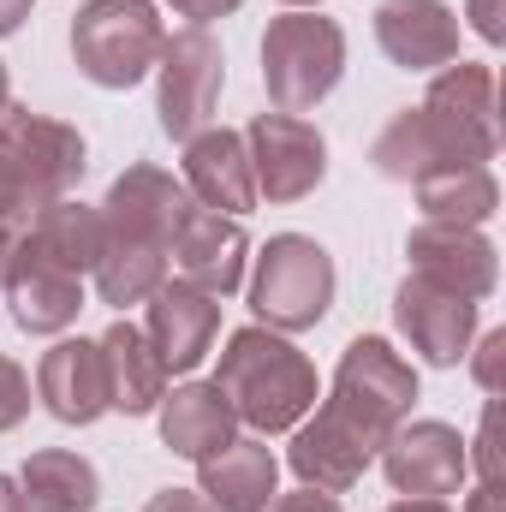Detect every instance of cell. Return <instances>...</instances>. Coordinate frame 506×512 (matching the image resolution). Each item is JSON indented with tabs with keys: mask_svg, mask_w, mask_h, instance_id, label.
Listing matches in <instances>:
<instances>
[{
	"mask_svg": "<svg viewBox=\"0 0 506 512\" xmlns=\"http://www.w3.org/2000/svg\"><path fill=\"white\" fill-rule=\"evenodd\" d=\"M191 209V191L137 161L114 179L108 203H102V256H96V298L126 310V304H143L161 280H167V251H173V233Z\"/></svg>",
	"mask_w": 506,
	"mask_h": 512,
	"instance_id": "1",
	"label": "cell"
},
{
	"mask_svg": "<svg viewBox=\"0 0 506 512\" xmlns=\"http://www.w3.org/2000/svg\"><path fill=\"white\" fill-rule=\"evenodd\" d=\"M215 387L227 393L233 417L251 423L256 435H286L316 411V364L280 340L274 328H239L221 352Z\"/></svg>",
	"mask_w": 506,
	"mask_h": 512,
	"instance_id": "2",
	"label": "cell"
},
{
	"mask_svg": "<svg viewBox=\"0 0 506 512\" xmlns=\"http://www.w3.org/2000/svg\"><path fill=\"white\" fill-rule=\"evenodd\" d=\"M411 399H417V370H411L381 334H358V340L340 352V370H334V387H328L322 411H328L340 429H352L364 447L381 453V441L405 423Z\"/></svg>",
	"mask_w": 506,
	"mask_h": 512,
	"instance_id": "3",
	"label": "cell"
},
{
	"mask_svg": "<svg viewBox=\"0 0 506 512\" xmlns=\"http://www.w3.org/2000/svg\"><path fill=\"white\" fill-rule=\"evenodd\" d=\"M346 78V30L322 12H286L262 36V90L274 114H310Z\"/></svg>",
	"mask_w": 506,
	"mask_h": 512,
	"instance_id": "4",
	"label": "cell"
},
{
	"mask_svg": "<svg viewBox=\"0 0 506 512\" xmlns=\"http://www.w3.org/2000/svg\"><path fill=\"white\" fill-rule=\"evenodd\" d=\"M161 18L155 0H90L72 18V60L96 90H131L161 60Z\"/></svg>",
	"mask_w": 506,
	"mask_h": 512,
	"instance_id": "5",
	"label": "cell"
},
{
	"mask_svg": "<svg viewBox=\"0 0 506 512\" xmlns=\"http://www.w3.org/2000/svg\"><path fill=\"white\" fill-rule=\"evenodd\" d=\"M334 286H340L334 256L316 239H304V233H280L256 256L251 310L256 322L274 328V334H304V328H316L334 310Z\"/></svg>",
	"mask_w": 506,
	"mask_h": 512,
	"instance_id": "6",
	"label": "cell"
},
{
	"mask_svg": "<svg viewBox=\"0 0 506 512\" xmlns=\"http://www.w3.org/2000/svg\"><path fill=\"white\" fill-rule=\"evenodd\" d=\"M221 84H227V54L209 30L185 24L161 42V60H155V114L161 131L173 143H191L197 131L215 120V102H221Z\"/></svg>",
	"mask_w": 506,
	"mask_h": 512,
	"instance_id": "7",
	"label": "cell"
},
{
	"mask_svg": "<svg viewBox=\"0 0 506 512\" xmlns=\"http://www.w3.org/2000/svg\"><path fill=\"white\" fill-rule=\"evenodd\" d=\"M0 155L12 161L30 209L60 203L84 179V137H78V126L48 120V114H30V108H12V102L0 114Z\"/></svg>",
	"mask_w": 506,
	"mask_h": 512,
	"instance_id": "8",
	"label": "cell"
},
{
	"mask_svg": "<svg viewBox=\"0 0 506 512\" xmlns=\"http://www.w3.org/2000/svg\"><path fill=\"white\" fill-rule=\"evenodd\" d=\"M423 120L447 137V149L471 167H489L501 155V96H495V72L453 60L429 96H423Z\"/></svg>",
	"mask_w": 506,
	"mask_h": 512,
	"instance_id": "9",
	"label": "cell"
},
{
	"mask_svg": "<svg viewBox=\"0 0 506 512\" xmlns=\"http://www.w3.org/2000/svg\"><path fill=\"white\" fill-rule=\"evenodd\" d=\"M0 292H6L12 322L24 334H66L78 322V310H84V274H72L66 262H54L24 227L6 239Z\"/></svg>",
	"mask_w": 506,
	"mask_h": 512,
	"instance_id": "10",
	"label": "cell"
},
{
	"mask_svg": "<svg viewBox=\"0 0 506 512\" xmlns=\"http://www.w3.org/2000/svg\"><path fill=\"white\" fill-rule=\"evenodd\" d=\"M239 137L251 155L256 197H268V203H304L328 179V143L298 114H256Z\"/></svg>",
	"mask_w": 506,
	"mask_h": 512,
	"instance_id": "11",
	"label": "cell"
},
{
	"mask_svg": "<svg viewBox=\"0 0 506 512\" xmlns=\"http://www.w3.org/2000/svg\"><path fill=\"white\" fill-rule=\"evenodd\" d=\"M381 471H387L393 495H405V501H441V495L465 489L471 453H465V435L453 423L417 417V423H399L381 441Z\"/></svg>",
	"mask_w": 506,
	"mask_h": 512,
	"instance_id": "12",
	"label": "cell"
},
{
	"mask_svg": "<svg viewBox=\"0 0 506 512\" xmlns=\"http://www.w3.org/2000/svg\"><path fill=\"white\" fill-rule=\"evenodd\" d=\"M393 322L411 340V352L423 364H435V370H453L471 352V340H477V304L459 298V292H447V286H435V280H423V274L399 280Z\"/></svg>",
	"mask_w": 506,
	"mask_h": 512,
	"instance_id": "13",
	"label": "cell"
},
{
	"mask_svg": "<svg viewBox=\"0 0 506 512\" xmlns=\"http://www.w3.org/2000/svg\"><path fill=\"white\" fill-rule=\"evenodd\" d=\"M149 316H143V340L155 346L161 370L167 376H191L209 352H215V334H221V298L185 286V280H161L149 298Z\"/></svg>",
	"mask_w": 506,
	"mask_h": 512,
	"instance_id": "14",
	"label": "cell"
},
{
	"mask_svg": "<svg viewBox=\"0 0 506 512\" xmlns=\"http://www.w3.org/2000/svg\"><path fill=\"white\" fill-rule=\"evenodd\" d=\"M245 256H251V239L233 215H215V209H185L179 233H173V251L167 262L179 268L185 286L209 292V298H233L245 286Z\"/></svg>",
	"mask_w": 506,
	"mask_h": 512,
	"instance_id": "15",
	"label": "cell"
},
{
	"mask_svg": "<svg viewBox=\"0 0 506 512\" xmlns=\"http://www.w3.org/2000/svg\"><path fill=\"white\" fill-rule=\"evenodd\" d=\"M405 256H411V274L483 304L501 280V262H495V245L477 233V227H447V221H417L411 239H405Z\"/></svg>",
	"mask_w": 506,
	"mask_h": 512,
	"instance_id": "16",
	"label": "cell"
},
{
	"mask_svg": "<svg viewBox=\"0 0 506 512\" xmlns=\"http://www.w3.org/2000/svg\"><path fill=\"white\" fill-rule=\"evenodd\" d=\"M376 42L399 72H435L459 60V12L447 0H381Z\"/></svg>",
	"mask_w": 506,
	"mask_h": 512,
	"instance_id": "17",
	"label": "cell"
},
{
	"mask_svg": "<svg viewBox=\"0 0 506 512\" xmlns=\"http://www.w3.org/2000/svg\"><path fill=\"white\" fill-rule=\"evenodd\" d=\"M203 209L215 215H251L256 209V179H251V155L245 137L227 126H203L185 143V179H179Z\"/></svg>",
	"mask_w": 506,
	"mask_h": 512,
	"instance_id": "18",
	"label": "cell"
},
{
	"mask_svg": "<svg viewBox=\"0 0 506 512\" xmlns=\"http://www.w3.org/2000/svg\"><path fill=\"white\" fill-rule=\"evenodd\" d=\"M36 399L48 405V417L60 423H96L108 405V364H102V346L96 340H60L42 352L36 364Z\"/></svg>",
	"mask_w": 506,
	"mask_h": 512,
	"instance_id": "19",
	"label": "cell"
},
{
	"mask_svg": "<svg viewBox=\"0 0 506 512\" xmlns=\"http://www.w3.org/2000/svg\"><path fill=\"white\" fill-rule=\"evenodd\" d=\"M197 495L215 512H268L280 495V459L262 435H233L221 453L197 465Z\"/></svg>",
	"mask_w": 506,
	"mask_h": 512,
	"instance_id": "20",
	"label": "cell"
},
{
	"mask_svg": "<svg viewBox=\"0 0 506 512\" xmlns=\"http://www.w3.org/2000/svg\"><path fill=\"white\" fill-rule=\"evenodd\" d=\"M155 411H161V447H167L173 459H191V465H203L209 453H221V447L239 435V417H233L227 393L215 382L173 387V393H161Z\"/></svg>",
	"mask_w": 506,
	"mask_h": 512,
	"instance_id": "21",
	"label": "cell"
},
{
	"mask_svg": "<svg viewBox=\"0 0 506 512\" xmlns=\"http://www.w3.org/2000/svg\"><path fill=\"white\" fill-rule=\"evenodd\" d=\"M370 459H376V447H364L352 429H340L328 411H316V417H304L298 429H292V453H286V465L298 471V483L304 489H322V495H346L364 471H370Z\"/></svg>",
	"mask_w": 506,
	"mask_h": 512,
	"instance_id": "22",
	"label": "cell"
},
{
	"mask_svg": "<svg viewBox=\"0 0 506 512\" xmlns=\"http://www.w3.org/2000/svg\"><path fill=\"white\" fill-rule=\"evenodd\" d=\"M96 346H102V364H108V405L126 411V417H149L167 393V370H161L155 346L143 340V328L120 316Z\"/></svg>",
	"mask_w": 506,
	"mask_h": 512,
	"instance_id": "23",
	"label": "cell"
},
{
	"mask_svg": "<svg viewBox=\"0 0 506 512\" xmlns=\"http://www.w3.org/2000/svg\"><path fill=\"white\" fill-rule=\"evenodd\" d=\"M370 161H376L381 179H399V185H423V179H435V173L471 167V161H459V155L447 149L441 131L423 120V108L393 114V120L376 131V143H370Z\"/></svg>",
	"mask_w": 506,
	"mask_h": 512,
	"instance_id": "24",
	"label": "cell"
},
{
	"mask_svg": "<svg viewBox=\"0 0 506 512\" xmlns=\"http://www.w3.org/2000/svg\"><path fill=\"white\" fill-rule=\"evenodd\" d=\"M24 507L30 512H96L102 507V477L84 453H66V447H42L30 453L24 477Z\"/></svg>",
	"mask_w": 506,
	"mask_h": 512,
	"instance_id": "25",
	"label": "cell"
},
{
	"mask_svg": "<svg viewBox=\"0 0 506 512\" xmlns=\"http://www.w3.org/2000/svg\"><path fill=\"white\" fill-rule=\"evenodd\" d=\"M417 209L423 221H447V227H483L501 209V185L489 167H453L417 185Z\"/></svg>",
	"mask_w": 506,
	"mask_h": 512,
	"instance_id": "26",
	"label": "cell"
},
{
	"mask_svg": "<svg viewBox=\"0 0 506 512\" xmlns=\"http://www.w3.org/2000/svg\"><path fill=\"white\" fill-rule=\"evenodd\" d=\"M24 233L54 256V262H66L72 274H90V268H96V256H102V209L60 197V203L36 209Z\"/></svg>",
	"mask_w": 506,
	"mask_h": 512,
	"instance_id": "27",
	"label": "cell"
},
{
	"mask_svg": "<svg viewBox=\"0 0 506 512\" xmlns=\"http://www.w3.org/2000/svg\"><path fill=\"white\" fill-rule=\"evenodd\" d=\"M24 417H30V376L12 358H0V435L18 429Z\"/></svg>",
	"mask_w": 506,
	"mask_h": 512,
	"instance_id": "28",
	"label": "cell"
},
{
	"mask_svg": "<svg viewBox=\"0 0 506 512\" xmlns=\"http://www.w3.org/2000/svg\"><path fill=\"white\" fill-rule=\"evenodd\" d=\"M30 197H24V185H18V173H12V161L0 155V239H12L18 227H30Z\"/></svg>",
	"mask_w": 506,
	"mask_h": 512,
	"instance_id": "29",
	"label": "cell"
},
{
	"mask_svg": "<svg viewBox=\"0 0 506 512\" xmlns=\"http://www.w3.org/2000/svg\"><path fill=\"white\" fill-rule=\"evenodd\" d=\"M495 435H501V399L483 405V435H477V471H483L489 489H501V447H495Z\"/></svg>",
	"mask_w": 506,
	"mask_h": 512,
	"instance_id": "30",
	"label": "cell"
},
{
	"mask_svg": "<svg viewBox=\"0 0 506 512\" xmlns=\"http://www.w3.org/2000/svg\"><path fill=\"white\" fill-rule=\"evenodd\" d=\"M501 358H506V328H495V334H483V346H477V364H471L489 399H501Z\"/></svg>",
	"mask_w": 506,
	"mask_h": 512,
	"instance_id": "31",
	"label": "cell"
},
{
	"mask_svg": "<svg viewBox=\"0 0 506 512\" xmlns=\"http://www.w3.org/2000/svg\"><path fill=\"white\" fill-rule=\"evenodd\" d=\"M465 18H471V30H477L489 48L506 42V0H465Z\"/></svg>",
	"mask_w": 506,
	"mask_h": 512,
	"instance_id": "32",
	"label": "cell"
},
{
	"mask_svg": "<svg viewBox=\"0 0 506 512\" xmlns=\"http://www.w3.org/2000/svg\"><path fill=\"white\" fill-rule=\"evenodd\" d=\"M167 6H173V12H179L185 24H197V30H209L215 18H227V12H239L245 0H167Z\"/></svg>",
	"mask_w": 506,
	"mask_h": 512,
	"instance_id": "33",
	"label": "cell"
},
{
	"mask_svg": "<svg viewBox=\"0 0 506 512\" xmlns=\"http://www.w3.org/2000/svg\"><path fill=\"white\" fill-rule=\"evenodd\" d=\"M268 512H340V495H322V489H292V495H274Z\"/></svg>",
	"mask_w": 506,
	"mask_h": 512,
	"instance_id": "34",
	"label": "cell"
},
{
	"mask_svg": "<svg viewBox=\"0 0 506 512\" xmlns=\"http://www.w3.org/2000/svg\"><path fill=\"white\" fill-rule=\"evenodd\" d=\"M143 512H215L197 489H161V495H149V507Z\"/></svg>",
	"mask_w": 506,
	"mask_h": 512,
	"instance_id": "35",
	"label": "cell"
},
{
	"mask_svg": "<svg viewBox=\"0 0 506 512\" xmlns=\"http://www.w3.org/2000/svg\"><path fill=\"white\" fill-rule=\"evenodd\" d=\"M30 6H36V0H0V36H12V30H24V18H30Z\"/></svg>",
	"mask_w": 506,
	"mask_h": 512,
	"instance_id": "36",
	"label": "cell"
},
{
	"mask_svg": "<svg viewBox=\"0 0 506 512\" xmlns=\"http://www.w3.org/2000/svg\"><path fill=\"white\" fill-rule=\"evenodd\" d=\"M0 512H30L24 507V489H18L12 477H0Z\"/></svg>",
	"mask_w": 506,
	"mask_h": 512,
	"instance_id": "37",
	"label": "cell"
},
{
	"mask_svg": "<svg viewBox=\"0 0 506 512\" xmlns=\"http://www.w3.org/2000/svg\"><path fill=\"white\" fill-rule=\"evenodd\" d=\"M465 512H501V489H489V483H483V489L465 501Z\"/></svg>",
	"mask_w": 506,
	"mask_h": 512,
	"instance_id": "38",
	"label": "cell"
},
{
	"mask_svg": "<svg viewBox=\"0 0 506 512\" xmlns=\"http://www.w3.org/2000/svg\"><path fill=\"white\" fill-rule=\"evenodd\" d=\"M387 512H447L441 501H393Z\"/></svg>",
	"mask_w": 506,
	"mask_h": 512,
	"instance_id": "39",
	"label": "cell"
},
{
	"mask_svg": "<svg viewBox=\"0 0 506 512\" xmlns=\"http://www.w3.org/2000/svg\"><path fill=\"white\" fill-rule=\"evenodd\" d=\"M6 102H12V78H6V60H0V114H6Z\"/></svg>",
	"mask_w": 506,
	"mask_h": 512,
	"instance_id": "40",
	"label": "cell"
},
{
	"mask_svg": "<svg viewBox=\"0 0 506 512\" xmlns=\"http://www.w3.org/2000/svg\"><path fill=\"white\" fill-rule=\"evenodd\" d=\"M280 6H292V12H316L322 0H280Z\"/></svg>",
	"mask_w": 506,
	"mask_h": 512,
	"instance_id": "41",
	"label": "cell"
},
{
	"mask_svg": "<svg viewBox=\"0 0 506 512\" xmlns=\"http://www.w3.org/2000/svg\"><path fill=\"white\" fill-rule=\"evenodd\" d=\"M0 268H6V239H0Z\"/></svg>",
	"mask_w": 506,
	"mask_h": 512,
	"instance_id": "42",
	"label": "cell"
}]
</instances>
